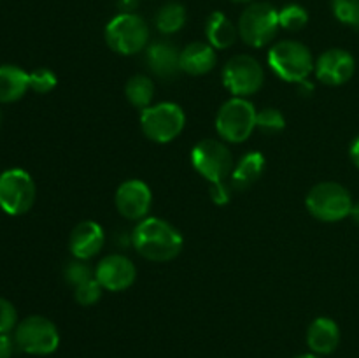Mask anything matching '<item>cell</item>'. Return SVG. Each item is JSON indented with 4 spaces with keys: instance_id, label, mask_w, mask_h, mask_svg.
Segmentation results:
<instances>
[{
    "instance_id": "1f68e13d",
    "label": "cell",
    "mask_w": 359,
    "mask_h": 358,
    "mask_svg": "<svg viewBox=\"0 0 359 358\" xmlns=\"http://www.w3.org/2000/svg\"><path fill=\"white\" fill-rule=\"evenodd\" d=\"M14 351V340L7 333H0V358H11Z\"/></svg>"
},
{
    "instance_id": "e0dca14e",
    "label": "cell",
    "mask_w": 359,
    "mask_h": 358,
    "mask_svg": "<svg viewBox=\"0 0 359 358\" xmlns=\"http://www.w3.org/2000/svg\"><path fill=\"white\" fill-rule=\"evenodd\" d=\"M307 344L314 354H330L339 347L340 329L332 318H316L307 329Z\"/></svg>"
},
{
    "instance_id": "ba28073f",
    "label": "cell",
    "mask_w": 359,
    "mask_h": 358,
    "mask_svg": "<svg viewBox=\"0 0 359 358\" xmlns=\"http://www.w3.org/2000/svg\"><path fill=\"white\" fill-rule=\"evenodd\" d=\"M14 344L28 354H51L58 350V329L44 316H28L14 329Z\"/></svg>"
},
{
    "instance_id": "f546056e",
    "label": "cell",
    "mask_w": 359,
    "mask_h": 358,
    "mask_svg": "<svg viewBox=\"0 0 359 358\" xmlns=\"http://www.w3.org/2000/svg\"><path fill=\"white\" fill-rule=\"evenodd\" d=\"M18 325V312L16 307L9 300L0 297V333H9L11 330L16 329Z\"/></svg>"
},
{
    "instance_id": "d4e9b609",
    "label": "cell",
    "mask_w": 359,
    "mask_h": 358,
    "mask_svg": "<svg viewBox=\"0 0 359 358\" xmlns=\"http://www.w3.org/2000/svg\"><path fill=\"white\" fill-rule=\"evenodd\" d=\"M332 11L340 23L359 28V0H332Z\"/></svg>"
},
{
    "instance_id": "3957f363",
    "label": "cell",
    "mask_w": 359,
    "mask_h": 358,
    "mask_svg": "<svg viewBox=\"0 0 359 358\" xmlns=\"http://www.w3.org/2000/svg\"><path fill=\"white\" fill-rule=\"evenodd\" d=\"M269 65L280 79L287 83H302L314 70L311 49L298 41H280L269 53Z\"/></svg>"
},
{
    "instance_id": "8d00e7d4",
    "label": "cell",
    "mask_w": 359,
    "mask_h": 358,
    "mask_svg": "<svg viewBox=\"0 0 359 358\" xmlns=\"http://www.w3.org/2000/svg\"><path fill=\"white\" fill-rule=\"evenodd\" d=\"M231 2H251V0H231Z\"/></svg>"
},
{
    "instance_id": "5bb4252c",
    "label": "cell",
    "mask_w": 359,
    "mask_h": 358,
    "mask_svg": "<svg viewBox=\"0 0 359 358\" xmlns=\"http://www.w3.org/2000/svg\"><path fill=\"white\" fill-rule=\"evenodd\" d=\"M314 70L321 83L330 84V86H340V84H346L354 76L356 60L346 49L333 48L319 56Z\"/></svg>"
},
{
    "instance_id": "9c48e42d",
    "label": "cell",
    "mask_w": 359,
    "mask_h": 358,
    "mask_svg": "<svg viewBox=\"0 0 359 358\" xmlns=\"http://www.w3.org/2000/svg\"><path fill=\"white\" fill-rule=\"evenodd\" d=\"M191 164L202 178L210 185L224 183L233 171V157L223 140L203 139L193 147Z\"/></svg>"
},
{
    "instance_id": "f1b7e54d",
    "label": "cell",
    "mask_w": 359,
    "mask_h": 358,
    "mask_svg": "<svg viewBox=\"0 0 359 358\" xmlns=\"http://www.w3.org/2000/svg\"><path fill=\"white\" fill-rule=\"evenodd\" d=\"M74 290H76L74 291V295H76L77 304L93 305L100 300L102 290H104V288H102L100 283H98V281L93 277V279L86 281V283H83V284H79L77 288H74Z\"/></svg>"
},
{
    "instance_id": "7402d4cb",
    "label": "cell",
    "mask_w": 359,
    "mask_h": 358,
    "mask_svg": "<svg viewBox=\"0 0 359 358\" xmlns=\"http://www.w3.org/2000/svg\"><path fill=\"white\" fill-rule=\"evenodd\" d=\"M125 95L133 107L144 111V109L149 107L154 98L153 81H151V77L144 76V74H137V76L130 77L128 83H126Z\"/></svg>"
},
{
    "instance_id": "52a82bcc",
    "label": "cell",
    "mask_w": 359,
    "mask_h": 358,
    "mask_svg": "<svg viewBox=\"0 0 359 358\" xmlns=\"http://www.w3.org/2000/svg\"><path fill=\"white\" fill-rule=\"evenodd\" d=\"M305 204H307V209L312 216L326 221V223H333V221H340L351 216V211L354 206L349 192L342 185L333 181L316 185L309 192Z\"/></svg>"
},
{
    "instance_id": "6da1fadb",
    "label": "cell",
    "mask_w": 359,
    "mask_h": 358,
    "mask_svg": "<svg viewBox=\"0 0 359 358\" xmlns=\"http://www.w3.org/2000/svg\"><path fill=\"white\" fill-rule=\"evenodd\" d=\"M132 244L142 258L163 263L177 258L182 251V235L174 225L161 218H144L132 234Z\"/></svg>"
},
{
    "instance_id": "83f0119b",
    "label": "cell",
    "mask_w": 359,
    "mask_h": 358,
    "mask_svg": "<svg viewBox=\"0 0 359 358\" xmlns=\"http://www.w3.org/2000/svg\"><path fill=\"white\" fill-rule=\"evenodd\" d=\"M56 83H58L56 74L46 67L30 72V90H34L35 93H49L56 86Z\"/></svg>"
},
{
    "instance_id": "30bf717a",
    "label": "cell",
    "mask_w": 359,
    "mask_h": 358,
    "mask_svg": "<svg viewBox=\"0 0 359 358\" xmlns=\"http://www.w3.org/2000/svg\"><path fill=\"white\" fill-rule=\"evenodd\" d=\"M35 202V183L23 168H9L0 174V209L11 216L28 213Z\"/></svg>"
},
{
    "instance_id": "277c9868",
    "label": "cell",
    "mask_w": 359,
    "mask_h": 358,
    "mask_svg": "<svg viewBox=\"0 0 359 358\" xmlns=\"http://www.w3.org/2000/svg\"><path fill=\"white\" fill-rule=\"evenodd\" d=\"M238 35L252 48H263L279 32V11L269 2H255L244 9L238 20Z\"/></svg>"
},
{
    "instance_id": "cb8c5ba5",
    "label": "cell",
    "mask_w": 359,
    "mask_h": 358,
    "mask_svg": "<svg viewBox=\"0 0 359 358\" xmlns=\"http://www.w3.org/2000/svg\"><path fill=\"white\" fill-rule=\"evenodd\" d=\"M309 23V13L305 7L298 4H287L279 11V25L280 28L290 32H298Z\"/></svg>"
},
{
    "instance_id": "4dcf8cb0",
    "label": "cell",
    "mask_w": 359,
    "mask_h": 358,
    "mask_svg": "<svg viewBox=\"0 0 359 358\" xmlns=\"http://www.w3.org/2000/svg\"><path fill=\"white\" fill-rule=\"evenodd\" d=\"M210 199L217 206H224V204L230 202V190L224 183H214L212 188H210Z\"/></svg>"
},
{
    "instance_id": "ac0fdd59",
    "label": "cell",
    "mask_w": 359,
    "mask_h": 358,
    "mask_svg": "<svg viewBox=\"0 0 359 358\" xmlns=\"http://www.w3.org/2000/svg\"><path fill=\"white\" fill-rule=\"evenodd\" d=\"M216 49L209 42H191L181 51V70L189 76H203L216 67Z\"/></svg>"
},
{
    "instance_id": "2e32d148",
    "label": "cell",
    "mask_w": 359,
    "mask_h": 358,
    "mask_svg": "<svg viewBox=\"0 0 359 358\" xmlns=\"http://www.w3.org/2000/svg\"><path fill=\"white\" fill-rule=\"evenodd\" d=\"M146 63L154 76L172 79L181 70V53L172 42L154 41L146 48Z\"/></svg>"
},
{
    "instance_id": "8fae6325",
    "label": "cell",
    "mask_w": 359,
    "mask_h": 358,
    "mask_svg": "<svg viewBox=\"0 0 359 358\" xmlns=\"http://www.w3.org/2000/svg\"><path fill=\"white\" fill-rule=\"evenodd\" d=\"M223 83L235 97H248L262 90L265 72L262 63L249 55H237L226 62L223 69Z\"/></svg>"
},
{
    "instance_id": "9a60e30c",
    "label": "cell",
    "mask_w": 359,
    "mask_h": 358,
    "mask_svg": "<svg viewBox=\"0 0 359 358\" xmlns=\"http://www.w3.org/2000/svg\"><path fill=\"white\" fill-rule=\"evenodd\" d=\"M105 244V234L104 228L97 223V221H81L76 225L69 239V248L74 258L77 260H91L100 253V249Z\"/></svg>"
},
{
    "instance_id": "d6986e66",
    "label": "cell",
    "mask_w": 359,
    "mask_h": 358,
    "mask_svg": "<svg viewBox=\"0 0 359 358\" xmlns=\"http://www.w3.org/2000/svg\"><path fill=\"white\" fill-rule=\"evenodd\" d=\"M30 90V74L16 65H0V102H16Z\"/></svg>"
},
{
    "instance_id": "ffe728a7",
    "label": "cell",
    "mask_w": 359,
    "mask_h": 358,
    "mask_svg": "<svg viewBox=\"0 0 359 358\" xmlns=\"http://www.w3.org/2000/svg\"><path fill=\"white\" fill-rule=\"evenodd\" d=\"M263 171H265V157L259 151H249L231 171V186L237 190L249 188L262 178Z\"/></svg>"
},
{
    "instance_id": "d6a6232c",
    "label": "cell",
    "mask_w": 359,
    "mask_h": 358,
    "mask_svg": "<svg viewBox=\"0 0 359 358\" xmlns=\"http://www.w3.org/2000/svg\"><path fill=\"white\" fill-rule=\"evenodd\" d=\"M139 6V0H118V7L121 13H133Z\"/></svg>"
},
{
    "instance_id": "4fadbf2b",
    "label": "cell",
    "mask_w": 359,
    "mask_h": 358,
    "mask_svg": "<svg viewBox=\"0 0 359 358\" xmlns=\"http://www.w3.org/2000/svg\"><path fill=\"white\" fill-rule=\"evenodd\" d=\"M135 263L125 255H109L97 265L95 279L107 291L128 290L135 283Z\"/></svg>"
},
{
    "instance_id": "8992f818",
    "label": "cell",
    "mask_w": 359,
    "mask_h": 358,
    "mask_svg": "<svg viewBox=\"0 0 359 358\" xmlns=\"http://www.w3.org/2000/svg\"><path fill=\"white\" fill-rule=\"evenodd\" d=\"M186 125V114L181 105L174 102H161L149 105L140 114V128L153 142L167 144L181 135Z\"/></svg>"
},
{
    "instance_id": "d590c367",
    "label": "cell",
    "mask_w": 359,
    "mask_h": 358,
    "mask_svg": "<svg viewBox=\"0 0 359 358\" xmlns=\"http://www.w3.org/2000/svg\"><path fill=\"white\" fill-rule=\"evenodd\" d=\"M297 358H321L319 354H314V353H307V354H300V357Z\"/></svg>"
},
{
    "instance_id": "603a6c76",
    "label": "cell",
    "mask_w": 359,
    "mask_h": 358,
    "mask_svg": "<svg viewBox=\"0 0 359 358\" xmlns=\"http://www.w3.org/2000/svg\"><path fill=\"white\" fill-rule=\"evenodd\" d=\"M154 25L165 35H172L186 25V9L179 2H168L160 7L154 18Z\"/></svg>"
},
{
    "instance_id": "4316f807",
    "label": "cell",
    "mask_w": 359,
    "mask_h": 358,
    "mask_svg": "<svg viewBox=\"0 0 359 358\" xmlns=\"http://www.w3.org/2000/svg\"><path fill=\"white\" fill-rule=\"evenodd\" d=\"M63 277H65V281L70 284V286L77 288L79 284L93 279L95 274H93V270H91V267L88 265L84 260L76 258L74 262L67 263L65 269H63Z\"/></svg>"
},
{
    "instance_id": "836d02e7",
    "label": "cell",
    "mask_w": 359,
    "mask_h": 358,
    "mask_svg": "<svg viewBox=\"0 0 359 358\" xmlns=\"http://www.w3.org/2000/svg\"><path fill=\"white\" fill-rule=\"evenodd\" d=\"M349 154H351V160H353V164L359 168V135L353 140V144H351Z\"/></svg>"
},
{
    "instance_id": "5b68a950",
    "label": "cell",
    "mask_w": 359,
    "mask_h": 358,
    "mask_svg": "<svg viewBox=\"0 0 359 358\" xmlns=\"http://www.w3.org/2000/svg\"><path fill=\"white\" fill-rule=\"evenodd\" d=\"M255 105L244 97H233L221 105L216 116V130L219 137L228 142H244L256 130Z\"/></svg>"
},
{
    "instance_id": "7c38bea8",
    "label": "cell",
    "mask_w": 359,
    "mask_h": 358,
    "mask_svg": "<svg viewBox=\"0 0 359 358\" xmlns=\"http://www.w3.org/2000/svg\"><path fill=\"white\" fill-rule=\"evenodd\" d=\"M116 209L123 218L132 221H140L149 213L153 195L149 186L140 179H128L121 183L114 197Z\"/></svg>"
},
{
    "instance_id": "44dd1931",
    "label": "cell",
    "mask_w": 359,
    "mask_h": 358,
    "mask_svg": "<svg viewBox=\"0 0 359 358\" xmlns=\"http://www.w3.org/2000/svg\"><path fill=\"white\" fill-rule=\"evenodd\" d=\"M238 28L219 11H214L205 25V35L214 49H228L237 41Z\"/></svg>"
},
{
    "instance_id": "484cf974",
    "label": "cell",
    "mask_w": 359,
    "mask_h": 358,
    "mask_svg": "<svg viewBox=\"0 0 359 358\" xmlns=\"http://www.w3.org/2000/svg\"><path fill=\"white\" fill-rule=\"evenodd\" d=\"M286 126V118L280 111L273 107H266L258 112L256 116V128L262 130L263 133H279Z\"/></svg>"
},
{
    "instance_id": "e575fe53",
    "label": "cell",
    "mask_w": 359,
    "mask_h": 358,
    "mask_svg": "<svg viewBox=\"0 0 359 358\" xmlns=\"http://www.w3.org/2000/svg\"><path fill=\"white\" fill-rule=\"evenodd\" d=\"M351 218H353L354 223L359 225V202L354 204V206H353V211H351Z\"/></svg>"
},
{
    "instance_id": "7a4b0ae2",
    "label": "cell",
    "mask_w": 359,
    "mask_h": 358,
    "mask_svg": "<svg viewBox=\"0 0 359 358\" xmlns=\"http://www.w3.org/2000/svg\"><path fill=\"white\" fill-rule=\"evenodd\" d=\"M105 42L118 55H137L149 46V27L139 14L119 13L105 27Z\"/></svg>"
}]
</instances>
